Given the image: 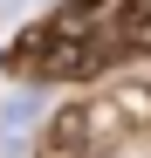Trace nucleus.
<instances>
[{
	"label": "nucleus",
	"instance_id": "39448f33",
	"mask_svg": "<svg viewBox=\"0 0 151 158\" xmlns=\"http://www.w3.org/2000/svg\"><path fill=\"white\" fill-rule=\"evenodd\" d=\"M124 41L151 48V0H124Z\"/></svg>",
	"mask_w": 151,
	"mask_h": 158
},
{
	"label": "nucleus",
	"instance_id": "f03ea898",
	"mask_svg": "<svg viewBox=\"0 0 151 158\" xmlns=\"http://www.w3.org/2000/svg\"><path fill=\"white\" fill-rule=\"evenodd\" d=\"M89 144H96V110L89 103H69V110H55L41 124L35 158H89Z\"/></svg>",
	"mask_w": 151,
	"mask_h": 158
},
{
	"label": "nucleus",
	"instance_id": "423d86ee",
	"mask_svg": "<svg viewBox=\"0 0 151 158\" xmlns=\"http://www.w3.org/2000/svg\"><path fill=\"white\" fill-rule=\"evenodd\" d=\"M14 7H35V0H0V14H14Z\"/></svg>",
	"mask_w": 151,
	"mask_h": 158
},
{
	"label": "nucleus",
	"instance_id": "7ed1b4c3",
	"mask_svg": "<svg viewBox=\"0 0 151 158\" xmlns=\"http://www.w3.org/2000/svg\"><path fill=\"white\" fill-rule=\"evenodd\" d=\"M96 110V138H110V131H124V124H144L151 117V83L137 76V83H117L103 103H89Z\"/></svg>",
	"mask_w": 151,
	"mask_h": 158
},
{
	"label": "nucleus",
	"instance_id": "20e7f679",
	"mask_svg": "<svg viewBox=\"0 0 151 158\" xmlns=\"http://www.w3.org/2000/svg\"><path fill=\"white\" fill-rule=\"evenodd\" d=\"M41 117V103H35V89H14L7 103H0V138H21V131H28Z\"/></svg>",
	"mask_w": 151,
	"mask_h": 158
},
{
	"label": "nucleus",
	"instance_id": "f257e3e1",
	"mask_svg": "<svg viewBox=\"0 0 151 158\" xmlns=\"http://www.w3.org/2000/svg\"><path fill=\"white\" fill-rule=\"evenodd\" d=\"M124 7V0H69L62 14H48L35 35H21L14 48V62L41 76V83H55V76H89V69H103V28H110V14Z\"/></svg>",
	"mask_w": 151,
	"mask_h": 158
}]
</instances>
